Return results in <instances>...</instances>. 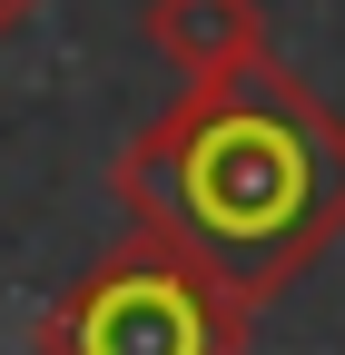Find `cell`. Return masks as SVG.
Segmentation results:
<instances>
[{"mask_svg":"<svg viewBox=\"0 0 345 355\" xmlns=\"http://www.w3.org/2000/svg\"><path fill=\"white\" fill-rule=\"evenodd\" d=\"M109 198L247 306H276L345 237V119L267 50L188 79V99L118 148Z\"/></svg>","mask_w":345,"mask_h":355,"instance_id":"6da1fadb","label":"cell"},{"mask_svg":"<svg viewBox=\"0 0 345 355\" xmlns=\"http://www.w3.org/2000/svg\"><path fill=\"white\" fill-rule=\"evenodd\" d=\"M247 336L256 306L148 227L99 247L39 316V355H247Z\"/></svg>","mask_w":345,"mask_h":355,"instance_id":"7a4b0ae2","label":"cell"},{"mask_svg":"<svg viewBox=\"0 0 345 355\" xmlns=\"http://www.w3.org/2000/svg\"><path fill=\"white\" fill-rule=\"evenodd\" d=\"M148 40L178 60V79H218L267 60V10L256 0H148Z\"/></svg>","mask_w":345,"mask_h":355,"instance_id":"3957f363","label":"cell"},{"mask_svg":"<svg viewBox=\"0 0 345 355\" xmlns=\"http://www.w3.org/2000/svg\"><path fill=\"white\" fill-rule=\"evenodd\" d=\"M30 10H39V0H0V40H10V30H20Z\"/></svg>","mask_w":345,"mask_h":355,"instance_id":"277c9868","label":"cell"}]
</instances>
